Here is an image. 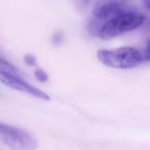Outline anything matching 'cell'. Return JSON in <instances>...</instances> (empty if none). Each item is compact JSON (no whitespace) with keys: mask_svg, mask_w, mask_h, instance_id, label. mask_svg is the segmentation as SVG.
Listing matches in <instances>:
<instances>
[{"mask_svg":"<svg viewBox=\"0 0 150 150\" xmlns=\"http://www.w3.org/2000/svg\"><path fill=\"white\" fill-rule=\"evenodd\" d=\"M97 57L102 64L114 69L135 68L145 60L143 52L131 46L119 47L111 50H99Z\"/></svg>","mask_w":150,"mask_h":150,"instance_id":"1","label":"cell"},{"mask_svg":"<svg viewBox=\"0 0 150 150\" xmlns=\"http://www.w3.org/2000/svg\"><path fill=\"white\" fill-rule=\"evenodd\" d=\"M144 21L145 17L142 13L125 11L105 23L99 30L98 36L104 40L111 39L125 32L137 29L144 23Z\"/></svg>","mask_w":150,"mask_h":150,"instance_id":"2","label":"cell"},{"mask_svg":"<svg viewBox=\"0 0 150 150\" xmlns=\"http://www.w3.org/2000/svg\"><path fill=\"white\" fill-rule=\"evenodd\" d=\"M0 81L8 88L23 92L35 98L46 101L50 99L47 94L26 81L13 65L2 59H0Z\"/></svg>","mask_w":150,"mask_h":150,"instance_id":"3","label":"cell"},{"mask_svg":"<svg viewBox=\"0 0 150 150\" xmlns=\"http://www.w3.org/2000/svg\"><path fill=\"white\" fill-rule=\"evenodd\" d=\"M0 142L11 150H36L38 142L29 132L0 121Z\"/></svg>","mask_w":150,"mask_h":150,"instance_id":"4","label":"cell"},{"mask_svg":"<svg viewBox=\"0 0 150 150\" xmlns=\"http://www.w3.org/2000/svg\"><path fill=\"white\" fill-rule=\"evenodd\" d=\"M125 11V5L117 0H100L92 11V21L88 26L90 31L98 34L100 28L105 23Z\"/></svg>","mask_w":150,"mask_h":150,"instance_id":"5","label":"cell"},{"mask_svg":"<svg viewBox=\"0 0 150 150\" xmlns=\"http://www.w3.org/2000/svg\"><path fill=\"white\" fill-rule=\"evenodd\" d=\"M35 77L37 80H39V81H43V82L48 79L47 74H46L43 70H41V69H38V70L35 71Z\"/></svg>","mask_w":150,"mask_h":150,"instance_id":"6","label":"cell"},{"mask_svg":"<svg viewBox=\"0 0 150 150\" xmlns=\"http://www.w3.org/2000/svg\"><path fill=\"white\" fill-rule=\"evenodd\" d=\"M63 39H64V36H63L62 32H57L52 36V43L56 44V45H59L63 41Z\"/></svg>","mask_w":150,"mask_h":150,"instance_id":"7","label":"cell"},{"mask_svg":"<svg viewBox=\"0 0 150 150\" xmlns=\"http://www.w3.org/2000/svg\"><path fill=\"white\" fill-rule=\"evenodd\" d=\"M24 61L27 65L29 66H34L36 64V58L32 54H27V56L24 58Z\"/></svg>","mask_w":150,"mask_h":150,"instance_id":"8","label":"cell"},{"mask_svg":"<svg viewBox=\"0 0 150 150\" xmlns=\"http://www.w3.org/2000/svg\"><path fill=\"white\" fill-rule=\"evenodd\" d=\"M143 1V3H144V5H145V7L147 9H149L150 8V0H142Z\"/></svg>","mask_w":150,"mask_h":150,"instance_id":"9","label":"cell"}]
</instances>
